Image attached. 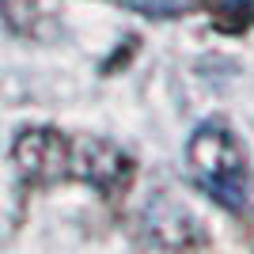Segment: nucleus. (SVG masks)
Here are the masks:
<instances>
[{"label":"nucleus","instance_id":"obj_1","mask_svg":"<svg viewBox=\"0 0 254 254\" xmlns=\"http://www.w3.org/2000/svg\"><path fill=\"white\" fill-rule=\"evenodd\" d=\"M186 163L220 205L239 209L247 201V144L232 126L201 122L186 140Z\"/></svg>","mask_w":254,"mask_h":254},{"label":"nucleus","instance_id":"obj_2","mask_svg":"<svg viewBox=\"0 0 254 254\" xmlns=\"http://www.w3.org/2000/svg\"><path fill=\"white\" fill-rule=\"evenodd\" d=\"M15 163H19L23 179L53 182L68 175L72 152H68V140L53 129H23L19 140H15Z\"/></svg>","mask_w":254,"mask_h":254},{"label":"nucleus","instance_id":"obj_3","mask_svg":"<svg viewBox=\"0 0 254 254\" xmlns=\"http://www.w3.org/2000/svg\"><path fill=\"white\" fill-rule=\"evenodd\" d=\"M68 171H76V175L87 179V182H95L99 190H114L118 182L129 179V159L122 156L114 144H106V140H84V144L76 148Z\"/></svg>","mask_w":254,"mask_h":254},{"label":"nucleus","instance_id":"obj_4","mask_svg":"<svg viewBox=\"0 0 254 254\" xmlns=\"http://www.w3.org/2000/svg\"><path fill=\"white\" fill-rule=\"evenodd\" d=\"M122 4L140 11V15H159V19H163V15H182L193 0H122Z\"/></svg>","mask_w":254,"mask_h":254},{"label":"nucleus","instance_id":"obj_5","mask_svg":"<svg viewBox=\"0 0 254 254\" xmlns=\"http://www.w3.org/2000/svg\"><path fill=\"white\" fill-rule=\"evenodd\" d=\"M216 11H220V15H239L235 27H243V23L251 19V11H254V0H216Z\"/></svg>","mask_w":254,"mask_h":254}]
</instances>
